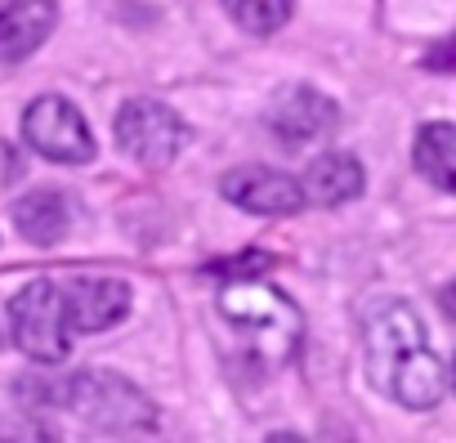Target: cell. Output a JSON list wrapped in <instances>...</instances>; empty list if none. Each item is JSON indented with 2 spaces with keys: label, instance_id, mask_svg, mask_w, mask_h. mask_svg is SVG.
<instances>
[{
  "label": "cell",
  "instance_id": "9c48e42d",
  "mask_svg": "<svg viewBox=\"0 0 456 443\" xmlns=\"http://www.w3.org/2000/svg\"><path fill=\"white\" fill-rule=\"evenodd\" d=\"M54 0H0V63H19L45 45L54 32Z\"/></svg>",
  "mask_w": 456,
  "mask_h": 443
},
{
  "label": "cell",
  "instance_id": "2e32d148",
  "mask_svg": "<svg viewBox=\"0 0 456 443\" xmlns=\"http://www.w3.org/2000/svg\"><path fill=\"white\" fill-rule=\"evenodd\" d=\"M19 175H23L19 152H14L10 144H0V184H10V179H19Z\"/></svg>",
  "mask_w": 456,
  "mask_h": 443
},
{
  "label": "cell",
  "instance_id": "277c9868",
  "mask_svg": "<svg viewBox=\"0 0 456 443\" xmlns=\"http://www.w3.org/2000/svg\"><path fill=\"white\" fill-rule=\"evenodd\" d=\"M10 332H14V345L37 358V363H59L68 358L72 349V314H68V296L63 287L37 278L28 283L14 300H10Z\"/></svg>",
  "mask_w": 456,
  "mask_h": 443
},
{
  "label": "cell",
  "instance_id": "ba28073f",
  "mask_svg": "<svg viewBox=\"0 0 456 443\" xmlns=\"http://www.w3.org/2000/svg\"><path fill=\"white\" fill-rule=\"evenodd\" d=\"M336 121H340L336 103H331L322 90H309V86H287V90L269 103V130H273L282 144H291V148L314 144L318 135L336 130Z\"/></svg>",
  "mask_w": 456,
  "mask_h": 443
},
{
  "label": "cell",
  "instance_id": "4fadbf2b",
  "mask_svg": "<svg viewBox=\"0 0 456 443\" xmlns=\"http://www.w3.org/2000/svg\"><path fill=\"white\" fill-rule=\"evenodd\" d=\"M416 166L429 184L456 193V126L447 121H429L416 135Z\"/></svg>",
  "mask_w": 456,
  "mask_h": 443
},
{
  "label": "cell",
  "instance_id": "30bf717a",
  "mask_svg": "<svg viewBox=\"0 0 456 443\" xmlns=\"http://www.w3.org/2000/svg\"><path fill=\"white\" fill-rule=\"evenodd\" d=\"M72 332H108L130 314V287L117 278H72L63 287Z\"/></svg>",
  "mask_w": 456,
  "mask_h": 443
},
{
  "label": "cell",
  "instance_id": "7c38bea8",
  "mask_svg": "<svg viewBox=\"0 0 456 443\" xmlns=\"http://www.w3.org/2000/svg\"><path fill=\"white\" fill-rule=\"evenodd\" d=\"M305 193L318 206H340V201L358 197L362 193V166H358V157H349V152H322L305 170Z\"/></svg>",
  "mask_w": 456,
  "mask_h": 443
},
{
  "label": "cell",
  "instance_id": "8992f818",
  "mask_svg": "<svg viewBox=\"0 0 456 443\" xmlns=\"http://www.w3.org/2000/svg\"><path fill=\"white\" fill-rule=\"evenodd\" d=\"M23 135L28 144L63 166H81L94 161V135L86 126V117L63 99V94H41L28 112H23Z\"/></svg>",
  "mask_w": 456,
  "mask_h": 443
},
{
  "label": "cell",
  "instance_id": "ac0fdd59",
  "mask_svg": "<svg viewBox=\"0 0 456 443\" xmlns=\"http://www.w3.org/2000/svg\"><path fill=\"white\" fill-rule=\"evenodd\" d=\"M0 345H5V332H0Z\"/></svg>",
  "mask_w": 456,
  "mask_h": 443
},
{
  "label": "cell",
  "instance_id": "d6986e66",
  "mask_svg": "<svg viewBox=\"0 0 456 443\" xmlns=\"http://www.w3.org/2000/svg\"><path fill=\"white\" fill-rule=\"evenodd\" d=\"M452 385H456V372H452Z\"/></svg>",
  "mask_w": 456,
  "mask_h": 443
},
{
  "label": "cell",
  "instance_id": "8fae6325",
  "mask_svg": "<svg viewBox=\"0 0 456 443\" xmlns=\"http://www.w3.org/2000/svg\"><path fill=\"white\" fill-rule=\"evenodd\" d=\"M14 225H19V234L28 242L54 247L68 234V225H72V201L63 193H54V188H37V193L14 201Z\"/></svg>",
  "mask_w": 456,
  "mask_h": 443
},
{
  "label": "cell",
  "instance_id": "5bb4252c",
  "mask_svg": "<svg viewBox=\"0 0 456 443\" xmlns=\"http://www.w3.org/2000/svg\"><path fill=\"white\" fill-rule=\"evenodd\" d=\"M224 10L233 14L247 32H278L291 14V0H224Z\"/></svg>",
  "mask_w": 456,
  "mask_h": 443
},
{
  "label": "cell",
  "instance_id": "e0dca14e",
  "mask_svg": "<svg viewBox=\"0 0 456 443\" xmlns=\"http://www.w3.org/2000/svg\"><path fill=\"white\" fill-rule=\"evenodd\" d=\"M443 309H447V318H456V283L443 291Z\"/></svg>",
  "mask_w": 456,
  "mask_h": 443
},
{
  "label": "cell",
  "instance_id": "52a82bcc",
  "mask_svg": "<svg viewBox=\"0 0 456 443\" xmlns=\"http://www.w3.org/2000/svg\"><path fill=\"white\" fill-rule=\"evenodd\" d=\"M219 193L242 206V210H256V215H296L309 193L305 184H296L291 175L273 170V166H238L219 179Z\"/></svg>",
  "mask_w": 456,
  "mask_h": 443
},
{
  "label": "cell",
  "instance_id": "7a4b0ae2",
  "mask_svg": "<svg viewBox=\"0 0 456 443\" xmlns=\"http://www.w3.org/2000/svg\"><path fill=\"white\" fill-rule=\"evenodd\" d=\"M19 398L32 403V407H45V403L68 407L86 425L112 430V434H121V430H148L157 421L152 403L130 381H121L112 372H72L63 381H23L19 385Z\"/></svg>",
  "mask_w": 456,
  "mask_h": 443
},
{
  "label": "cell",
  "instance_id": "9a60e30c",
  "mask_svg": "<svg viewBox=\"0 0 456 443\" xmlns=\"http://www.w3.org/2000/svg\"><path fill=\"white\" fill-rule=\"evenodd\" d=\"M425 68H429V72H456V37H447V41L429 45Z\"/></svg>",
  "mask_w": 456,
  "mask_h": 443
},
{
  "label": "cell",
  "instance_id": "6da1fadb",
  "mask_svg": "<svg viewBox=\"0 0 456 443\" xmlns=\"http://www.w3.org/2000/svg\"><path fill=\"white\" fill-rule=\"evenodd\" d=\"M367 372L376 390L394 394L411 412L443 398V367L425 345V323L398 300L367 314Z\"/></svg>",
  "mask_w": 456,
  "mask_h": 443
},
{
  "label": "cell",
  "instance_id": "5b68a950",
  "mask_svg": "<svg viewBox=\"0 0 456 443\" xmlns=\"http://www.w3.org/2000/svg\"><path fill=\"white\" fill-rule=\"evenodd\" d=\"M117 144L143 166H170L188 144V126L161 99H130L117 112Z\"/></svg>",
  "mask_w": 456,
  "mask_h": 443
},
{
  "label": "cell",
  "instance_id": "3957f363",
  "mask_svg": "<svg viewBox=\"0 0 456 443\" xmlns=\"http://www.w3.org/2000/svg\"><path fill=\"white\" fill-rule=\"evenodd\" d=\"M219 309H224L228 323H233L251 340V349H260L273 363H287L296 354L300 336H305L300 309L282 291H273L265 283H238V287H228L219 296Z\"/></svg>",
  "mask_w": 456,
  "mask_h": 443
}]
</instances>
